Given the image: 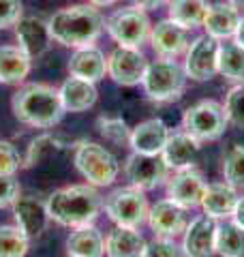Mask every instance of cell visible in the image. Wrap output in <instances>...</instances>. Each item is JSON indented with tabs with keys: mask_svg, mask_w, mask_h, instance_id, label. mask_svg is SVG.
<instances>
[{
	"mask_svg": "<svg viewBox=\"0 0 244 257\" xmlns=\"http://www.w3.org/2000/svg\"><path fill=\"white\" fill-rule=\"evenodd\" d=\"M169 138V128L161 118H150L137 124L131 131V146L133 152H142V155H161L163 146Z\"/></svg>",
	"mask_w": 244,
	"mask_h": 257,
	"instance_id": "obj_22",
	"label": "cell"
},
{
	"mask_svg": "<svg viewBox=\"0 0 244 257\" xmlns=\"http://www.w3.org/2000/svg\"><path fill=\"white\" fill-rule=\"evenodd\" d=\"M148 58L140 47H122L118 45L107 56V75L120 86H137L144 82L148 71Z\"/></svg>",
	"mask_w": 244,
	"mask_h": 257,
	"instance_id": "obj_11",
	"label": "cell"
},
{
	"mask_svg": "<svg viewBox=\"0 0 244 257\" xmlns=\"http://www.w3.org/2000/svg\"><path fill=\"white\" fill-rule=\"evenodd\" d=\"M231 221H235L238 225H242V227H244V195L238 197V202H235V208L231 212Z\"/></svg>",
	"mask_w": 244,
	"mask_h": 257,
	"instance_id": "obj_40",
	"label": "cell"
},
{
	"mask_svg": "<svg viewBox=\"0 0 244 257\" xmlns=\"http://www.w3.org/2000/svg\"><path fill=\"white\" fill-rule=\"evenodd\" d=\"M24 167V157L11 142L0 140V176H15Z\"/></svg>",
	"mask_w": 244,
	"mask_h": 257,
	"instance_id": "obj_35",
	"label": "cell"
},
{
	"mask_svg": "<svg viewBox=\"0 0 244 257\" xmlns=\"http://www.w3.org/2000/svg\"><path fill=\"white\" fill-rule=\"evenodd\" d=\"M206 180L199 170L195 167H184V170H176L172 176L167 178V197L176 202L178 206L186 208H197L201 202V195L206 191Z\"/></svg>",
	"mask_w": 244,
	"mask_h": 257,
	"instance_id": "obj_12",
	"label": "cell"
},
{
	"mask_svg": "<svg viewBox=\"0 0 244 257\" xmlns=\"http://www.w3.org/2000/svg\"><path fill=\"white\" fill-rule=\"evenodd\" d=\"M218 73L231 82L244 79V47L233 39L221 41L218 47Z\"/></svg>",
	"mask_w": 244,
	"mask_h": 257,
	"instance_id": "obj_28",
	"label": "cell"
},
{
	"mask_svg": "<svg viewBox=\"0 0 244 257\" xmlns=\"http://www.w3.org/2000/svg\"><path fill=\"white\" fill-rule=\"evenodd\" d=\"M169 3V0H131V5L133 7H140V9L144 11H150V9H159L161 5H165Z\"/></svg>",
	"mask_w": 244,
	"mask_h": 257,
	"instance_id": "obj_39",
	"label": "cell"
},
{
	"mask_svg": "<svg viewBox=\"0 0 244 257\" xmlns=\"http://www.w3.org/2000/svg\"><path fill=\"white\" fill-rule=\"evenodd\" d=\"M227 3H229V5L233 7V9H238L240 13L244 11V0H227Z\"/></svg>",
	"mask_w": 244,
	"mask_h": 257,
	"instance_id": "obj_43",
	"label": "cell"
},
{
	"mask_svg": "<svg viewBox=\"0 0 244 257\" xmlns=\"http://www.w3.org/2000/svg\"><path fill=\"white\" fill-rule=\"evenodd\" d=\"M90 5H94L96 9H107V7H113L118 0H88Z\"/></svg>",
	"mask_w": 244,
	"mask_h": 257,
	"instance_id": "obj_42",
	"label": "cell"
},
{
	"mask_svg": "<svg viewBox=\"0 0 244 257\" xmlns=\"http://www.w3.org/2000/svg\"><path fill=\"white\" fill-rule=\"evenodd\" d=\"M69 75L96 84L107 75V58L96 45L77 47L69 58Z\"/></svg>",
	"mask_w": 244,
	"mask_h": 257,
	"instance_id": "obj_18",
	"label": "cell"
},
{
	"mask_svg": "<svg viewBox=\"0 0 244 257\" xmlns=\"http://www.w3.org/2000/svg\"><path fill=\"white\" fill-rule=\"evenodd\" d=\"M22 195L20 182L15 176H0V210L13 206V202Z\"/></svg>",
	"mask_w": 244,
	"mask_h": 257,
	"instance_id": "obj_38",
	"label": "cell"
},
{
	"mask_svg": "<svg viewBox=\"0 0 244 257\" xmlns=\"http://www.w3.org/2000/svg\"><path fill=\"white\" fill-rule=\"evenodd\" d=\"M125 176L131 187L146 191H154L169 178V167L161 155H142L131 152L125 161Z\"/></svg>",
	"mask_w": 244,
	"mask_h": 257,
	"instance_id": "obj_10",
	"label": "cell"
},
{
	"mask_svg": "<svg viewBox=\"0 0 244 257\" xmlns=\"http://www.w3.org/2000/svg\"><path fill=\"white\" fill-rule=\"evenodd\" d=\"M32 69V58L20 45L0 47V84L15 86L28 77Z\"/></svg>",
	"mask_w": 244,
	"mask_h": 257,
	"instance_id": "obj_25",
	"label": "cell"
},
{
	"mask_svg": "<svg viewBox=\"0 0 244 257\" xmlns=\"http://www.w3.org/2000/svg\"><path fill=\"white\" fill-rule=\"evenodd\" d=\"M240 11L233 9V7L227 3H216V5H208L206 18H203V30L206 35L218 39V41H227V39H233L235 28L240 24Z\"/></svg>",
	"mask_w": 244,
	"mask_h": 257,
	"instance_id": "obj_23",
	"label": "cell"
},
{
	"mask_svg": "<svg viewBox=\"0 0 244 257\" xmlns=\"http://www.w3.org/2000/svg\"><path fill=\"white\" fill-rule=\"evenodd\" d=\"M218 47L221 41L210 35L193 39L184 52V73L193 82H208L218 73Z\"/></svg>",
	"mask_w": 244,
	"mask_h": 257,
	"instance_id": "obj_9",
	"label": "cell"
},
{
	"mask_svg": "<svg viewBox=\"0 0 244 257\" xmlns=\"http://www.w3.org/2000/svg\"><path fill=\"white\" fill-rule=\"evenodd\" d=\"M30 248V238L18 225H0V257H22Z\"/></svg>",
	"mask_w": 244,
	"mask_h": 257,
	"instance_id": "obj_31",
	"label": "cell"
},
{
	"mask_svg": "<svg viewBox=\"0 0 244 257\" xmlns=\"http://www.w3.org/2000/svg\"><path fill=\"white\" fill-rule=\"evenodd\" d=\"M67 255L73 257H101L105 255V238L99 229L90 225L75 227L67 238Z\"/></svg>",
	"mask_w": 244,
	"mask_h": 257,
	"instance_id": "obj_26",
	"label": "cell"
},
{
	"mask_svg": "<svg viewBox=\"0 0 244 257\" xmlns=\"http://www.w3.org/2000/svg\"><path fill=\"white\" fill-rule=\"evenodd\" d=\"M189 32V28L167 18L161 20L157 26H152L148 41L152 43V50L157 52L159 58H178L180 54L186 52V47L191 43Z\"/></svg>",
	"mask_w": 244,
	"mask_h": 257,
	"instance_id": "obj_13",
	"label": "cell"
},
{
	"mask_svg": "<svg viewBox=\"0 0 244 257\" xmlns=\"http://www.w3.org/2000/svg\"><path fill=\"white\" fill-rule=\"evenodd\" d=\"M223 180L233 189L244 191V146L233 144L223 157Z\"/></svg>",
	"mask_w": 244,
	"mask_h": 257,
	"instance_id": "obj_32",
	"label": "cell"
},
{
	"mask_svg": "<svg viewBox=\"0 0 244 257\" xmlns=\"http://www.w3.org/2000/svg\"><path fill=\"white\" fill-rule=\"evenodd\" d=\"M60 92V101L64 111H71V114H81V111H88L90 107H94L96 99H99V92H96L94 82H88V79H79L69 75L62 82V86L58 88Z\"/></svg>",
	"mask_w": 244,
	"mask_h": 257,
	"instance_id": "obj_21",
	"label": "cell"
},
{
	"mask_svg": "<svg viewBox=\"0 0 244 257\" xmlns=\"http://www.w3.org/2000/svg\"><path fill=\"white\" fill-rule=\"evenodd\" d=\"M50 32L56 43L64 47H86L94 45L105 30V20L94 5H73L58 9L50 20Z\"/></svg>",
	"mask_w": 244,
	"mask_h": 257,
	"instance_id": "obj_2",
	"label": "cell"
},
{
	"mask_svg": "<svg viewBox=\"0 0 244 257\" xmlns=\"http://www.w3.org/2000/svg\"><path fill=\"white\" fill-rule=\"evenodd\" d=\"M227 128V118L223 105L212 99L191 105L182 116V131L189 133L199 144L216 142Z\"/></svg>",
	"mask_w": 244,
	"mask_h": 257,
	"instance_id": "obj_7",
	"label": "cell"
},
{
	"mask_svg": "<svg viewBox=\"0 0 244 257\" xmlns=\"http://www.w3.org/2000/svg\"><path fill=\"white\" fill-rule=\"evenodd\" d=\"M150 229L154 231V236H167V238H178L182 236V231L186 229V208L178 206L172 199H161L154 206H150L148 210V221Z\"/></svg>",
	"mask_w": 244,
	"mask_h": 257,
	"instance_id": "obj_17",
	"label": "cell"
},
{
	"mask_svg": "<svg viewBox=\"0 0 244 257\" xmlns=\"http://www.w3.org/2000/svg\"><path fill=\"white\" fill-rule=\"evenodd\" d=\"M47 212L54 223L62 227L75 229L81 225H90L99 219L103 197L99 195L94 184H71V187L56 189L47 197Z\"/></svg>",
	"mask_w": 244,
	"mask_h": 257,
	"instance_id": "obj_1",
	"label": "cell"
},
{
	"mask_svg": "<svg viewBox=\"0 0 244 257\" xmlns=\"http://www.w3.org/2000/svg\"><path fill=\"white\" fill-rule=\"evenodd\" d=\"M208 11V0H169L167 18L184 28H199Z\"/></svg>",
	"mask_w": 244,
	"mask_h": 257,
	"instance_id": "obj_27",
	"label": "cell"
},
{
	"mask_svg": "<svg viewBox=\"0 0 244 257\" xmlns=\"http://www.w3.org/2000/svg\"><path fill=\"white\" fill-rule=\"evenodd\" d=\"M184 67L178 64L174 58H159L148 64V71L144 75V92L154 103H172L178 101L186 86Z\"/></svg>",
	"mask_w": 244,
	"mask_h": 257,
	"instance_id": "obj_4",
	"label": "cell"
},
{
	"mask_svg": "<svg viewBox=\"0 0 244 257\" xmlns=\"http://www.w3.org/2000/svg\"><path fill=\"white\" fill-rule=\"evenodd\" d=\"M233 41H235V43H240V45L244 47V15H242V18H240V24H238V28H235Z\"/></svg>",
	"mask_w": 244,
	"mask_h": 257,
	"instance_id": "obj_41",
	"label": "cell"
},
{
	"mask_svg": "<svg viewBox=\"0 0 244 257\" xmlns=\"http://www.w3.org/2000/svg\"><path fill=\"white\" fill-rule=\"evenodd\" d=\"M15 39H18V45L32 60H39L41 56L50 50V45L54 41L47 20L37 18V15L22 18L15 24Z\"/></svg>",
	"mask_w": 244,
	"mask_h": 257,
	"instance_id": "obj_16",
	"label": "cell"
},
{
	"mask_svg": "<svg viewBox=\"0 0 244 257\" xmlns=\"http://www.w3.org/2000/svg\"><path fill=\"white\" fill-rule=\"evenodd\" d=\"M105 30L122 47H142L150 39L152 24L140 7H125L105 20Z\"/></svg>",
	"mask_w": 244,
	"mask_h": 257,
	"instance_id": "obj_8",
	"label": "cell"
},
{
	"mask_svg": "<svg viewBox=\"0 0 244 257\" xmlns=\"http://www.w3.org/2000/svg\"><path fill=\"white\" fill-rule=\"evenodd\" d=\"M214 253L223 257L244 255V227L235 221L218 223L214 238Z\"/></svg>",
	"mask_w": 244,
	"mask_h": 257,
	"instance_id": "obj_29",
	"label": "cell"
},
{
	"mask_svg": "<svg viewBox=\"0 0 244 257\" xmlns=\"http://www.w3.org/2000/svg\"><path fill=\"white\" fill-rule=\"evenodd\" d=\"M13 116L32 128H52L67 114L58 88L50 84H26L11 99Z\"/></svg>",
	"mask_w": 244,
	"mask_h": 257,
	"instance_id": "obj_3",
	"label": "cell"
},
{
	"mask_svg": "<svg viewBox=\"0 0 244 257\" xmlns=\"http://www.w3.org/2000/svg\"><path fill=\"white\" fill-rule=\"evenodd\" d=\"M13 219L15 225L26 234L30 240L43 236V231L50 225V212H47V204L41 202L35 195H20L13 202Z\"/></svg>",
	"mask_w": 244,
	"mask_h": 257,
	"instance_id": "obj_14",
	"label": "cell"
},
{
	"mask_svg": "<svg viewBox=\"0 0 244 257\" xmlns=\"http://www.w3.org/2000/svg\"><path fill=\"white\" fill-rule=\"evenodd\" d=\"M103 208L105 214L109 216V221L122 225V227H135V229H140L148 221V210H150L144 191L131 187V184L111 191L103 199Z\"/></svg>",
	"mask_w": 244,
	"mask_h": 257,
	"instance_id": "obj_6",
	"label": "cell"
},
{
	"mask_svg": "<svg viewBox=\"0 0 244 257\" xmlns=\"http://www.w3.org/2000/svg\"><path fill=\"white\" fill-rule=\"evenodd\" d=\"M73 161H75L77 172L84 176V180L94 184L96 189L109 187L118 180L120 163L107 148H103L96 142H77Z\"/></svg>",
	"mask_w": 244,
	"mask_h": 257,
	"instance_id": "obj_5",
	"label": "cell"
},
{
	"mask_svg": "<svg viewBox=\"0 0 244 257\" xmlns=\"http://www.w3.org/2000/svg\"><path fill=\"white\" fill-rule=\"evenodd\" d=\"M24 18L22 0H0V30L15 26Z\"/></svg>",
	"mask_w": 244,
	"mask_h": 257,
	"instance_id": "obj_37",
	"label": "cell"
},
{
	"mask_svg": "<svg viewBox=\"0 0 244 257\" xmlns=\"http://www.w3.org/2000/svg\"><path fill=\"white\" fill-rule=\"evenodd\" d=\"M218 221L208 214H199L186 225L182 231V255L189 257H206L214 253Z\"/></svg>",
	"mask_w": 244,
	"mask_h": 257,
	"instance_id": "obj_15",
	"label": "cell"
},
{
	"mask_svg": "<svg viewBox=\"0 0 244 257\" xmlns=\"http://www.w3.org/2000/svg\"><path fill=\"white\" fill-rule=\"evenodd\" d=\"M62 148V142L52 133H41L35 140L30 142V146L26 150V157H24V167H35L39 163H43L45 159H50L52 155H56Z\"/></svg>",
	"mask_w": 244,
	"mask_h": 257,
	"instance_id": "obj_30",
	"label": "cell"
},
{
	"mask_svg": "<svg viewBox=\"0 0 244 257\" xmlns=\"http://www.w3.org/2000/svg\"><path fill=\"white\" fill-rule=\"evenodd\" d=\"M199 148H201V144L197 140H193L184 131H178V133H169L165 146L161 150V157L165 161V165L169 167V172H176V170L191 167L195 163V159H197Z\"/></svg>",
	"mask_w": 244,
	"mask_h": 257,
	"instance_id": "obj_20",
	"label": "cell"
},
{
	"mask_svg": "<svg viewBox=\"0 0 244 257\" xmlns=\"http://www.w3.org/2000/svg\"><path fill=\"white\" fill-rule=\"evenodd\" d=\"M176 255H182V244H178L176 238L154 236L152 242L146 244L144 257H176Z\"/></svg>",
	"mask_w": 244,
	"mask_h": 257,
	"instance_id": "obj_36",
	"label": "cell"
},
{
	"mask_svg": "<svg viewBox=\"0 0 244 257\" xmlns=\"http://www.w3.org/2000/svg\"><path fill=\"white\" fill-rule=\"evenodd\" d=\"M146 240L135 227H122L116 225L107 238H105V255L109 257H144Z\"/></svg>",
	"mask_w": 244,
	"mask_h": 257,
	"instance_id": "obj_24",
	"label": "cell"
},
{
	"mask_svg": "<svg viewBox=\"0 0 244 257\" xmlns=\"http://www.w3.org/2000/svg\"><path fill=\"white\" fill-rule=\"evenodd\" d=\"M223 111L227 118V124L244 131V79L235 86L229 88V92L225 94Z\"/></svg>",
	"mask_w": 244,
	"mask_h": 257,
	"instance_id": "obj_33",
	"label": "cell"
},
{
	"mask_svg": "<svg viewBox=\"0 0 244 257\" xmlns=\"http://www.w3.org/2000/svg\"><path fill=\"white\" fill-rule=\"evenodd\" d=\"M238 189H233L231 184L223 182H210L206 184V191L201 195L199 208L203 214L212 216V219H231V212L238 202Z\"/></svg>",
	"mask_w": 244,
	"mask_h": 257,
	"instance_id": "obj_19",
	"label": "cell"
},
{
	"mask_svg": "<svg viewBox=\"0 0 244 257\" xmlns=\"http://www.w3.org/2000/svg\"><path fill=\"white\" fill-rule=\"evenodd\" d=\"M96 128L107 142L116 144V146H125V144L131 142V131L133 128L129 126L122 118H109V116H101L96 120Z\"/></svg>",
	"mask_w": 244,
	"mask_h": 257,
	"instance_id": "obj_34",
	"label": "cell"
}]
</instances>
